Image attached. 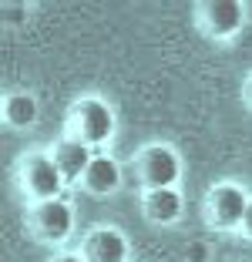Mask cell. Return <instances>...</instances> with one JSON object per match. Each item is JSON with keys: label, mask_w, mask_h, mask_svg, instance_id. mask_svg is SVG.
Returning a JSON list of instances; mask_svg holds the SVG:
<instances>
[{"label": "cell", "mask_w": 252, "mask_h": 262, "mask_svg": "<svg viewBox=\"0 0 252 262\" xmlns=\"http://www.w3.org/2000/svg\"><path fill=\"white\" fill-rule=\"evenodd\" d=\"M64 175L61 168L54 165L51 151H27L17 162V188L27 199V205H37L47 199H61L64 192Z\"/></svg>", "instance_id": "6da1fadb"}, {"label": "cell", "mask_w": 252, "mask_h": 262, "mask_svg": "<svg viewBox=\"0 0 252 262\" xmlns=\"http://www.w3.org/2000/svg\"><path fill=\"white\" fill-rule=\"evenodd\" d=\"M111 135H115V111L108 101L88 94V98H77L68 108V138H77L88 148H98L108 145Z\"/></svg>", "instance_id": "7a4b0ae2"}, {"label": "cell", "mask_w": 252, "mask_h": 262, "mask_svg": "<svg viewBox=\"0 0 252 262\" xmlns=\"http://www.w3.org/2000/svg\"><path fill=\"white\" fill-rule=\"evenodd\" d=\"M27 232L40 246H64L74 232V205L68 199H47L27 205Z\"/></svg>", "instance_id": "3957f363"}, {"label": "cell", "mask_w": 252, "mask_h": 262, "mask_svg": "<svg viewBox=\"0 0 252 262\" xmlns=\"http://www.w3.org/2000/svg\"><path fill=\"white\" fill-rule=\"evenodd\" d=\"M135 175L145 192L175 188L178 178H182V155L165 141H152L135 155Z\"/></svg>", "instance_id": "277c9868"}, {"label": "cell", "mask_w": 252, "mask_h": 262, "mask_svg": "<svg viewBox=\"0 0 252 262\" xmlns=\"http://www.w3.org/2000/svg\"><path fill=\"white\" fill-rule=\"evenodd\" d=\"M249 202H252V195L245 192L242 185H236V182H219V185H212L205 192L202 215H205V222L212 225V229L232 232V229H242Z\"/></svg>", "instance_id": "5b68a950"}, {"label": "cell", "mask_w": 252, "mask_h": 262, "mask_svg": "<svg viewBox=\"0 0 252 262\" xmlns=\"http://www.w3.org/2000/svg\"><path fill=\"white\" fill-rule=\"evenodd\" d=\"M195 24L208 40H232L245 24V4H239V0H199Z\"/></svg>", "instance_id": "8992f818"}, {"label": "cell", "mask_w": 252, "mask_h": 262, "mask_svg": "<svg viewBox=\"0 0 252 262\" xmlns=\"http://www.w3.org/2000/svg\"><path fill=\"white\" fill-rule=\"evenodd\" d=\"M128 239L115 225H94L81 239V255L84 262H128Z\"/></svg>", "instance_id": "52a82bcc"}, {"label": "cell", "mask_w": 252, "mask_h": 262, "mask_svg": "<svg viewBox=\"0 0 252 262\" xmlns=\"http://www.w3.org/2000/svg\"><path fill=\"white\" fill-rule=\"evenodd\" d=\"M94 155H98L94 148L81 145L77 138H68V135H64L61 141H54V148H51V158H54V165L61 168L68 185H81V178H84V171H88V165L94 162Z\"/></svg>", "instance_id": "ba28073f"}, {"label": "cell", "mask_w": 252, "mask_h": 262, "mask_svg": "<svg viewBox=\"0 0 252 262\" xmlns=\"http://www.w3.org/2000/svg\"><path fill=\"white\" fill-rule=\"evenodd\" d=\"M81 188L88 195H101V199L115 195L121 188V165L111 155H94V162L88 165V171L81 178Z\"/></svg>", "instance_id": "9c48e42d"}, {"label": "cell", "mask_w": 252, "mask_h": 262, "mask_svg": "<svg viewBox=\"0 0 252 262\" xmlns=\"http://www.w3.org/2000/svg\"><path fill=\"white\" fill-rule=\"evenodd\" d=\"M141 212L155 225H172L182 219V192L178 188H155L141 195Z\"/></svg>", "instance_id": "30bf717a"}, {"label": "cell", "mask_w": 252, "mask_h": 262, "mask_svg": "<svg viewBox=\"0 0 252 262\" xmlns=\"http://www.w3.org/2000/svg\"><path fill=\"white\" fill-rule=\"evenodd\" d=\"M40 108H37V98L27 91H10L7 98H4V121L10 124V128H31L34 121H37Z\"/></svg>", "instance_id": "8fae6325"}, {"label": "cell", "mask_w": 252, "mask_h": 262, "mask_svg": "<svg viewBox=\"0 0 252 262\" xmlns=\"http://www.w3.org/2000/svg\"><path fill=\"white\" fill-rule=\"evenodd\" d=\"M51 262H84V255L81 252H57V255H51Z\"/></svg>", "instance_id": "7c38bea8"}, {"label": "cell", "mask_w": 252, "mask_h": 262, "mask_svg": "<svg viewBox=\"0 0 252 262\" xmlns=\"http://www.w3.org/2000/svg\"><path fill=\"white\" fill-rule=\"evenodd\" d=\"M245 235V239H252V202H249V212H245V219H242V229H239Z\"/></svg>", "instance_id": "4fadbf2b"}, {"label": "cell", "mask_w": 252, "mask_h": 262, "mask_svg": "<svg viewBox=\"0 0 252 262\" xmlns=\"http://www.w3.org/2000/svg\"><path fill=\"white\" fill-rule=\"evenodd\" d=\"M242 101L249 104V111H252V74L245 77V84H242Z\"/></svg>", "instance_id": "5bb4252c"}]
</instances>
